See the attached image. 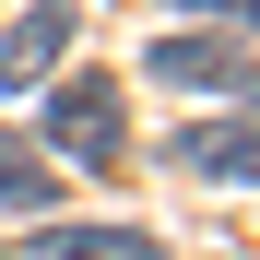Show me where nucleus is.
Segmentation results:
<instances>
[{"mask_svg":"<svg viewBox=\"0 0 260 260\" xmlns=\"http://www.w3.org/2000/svg\"><path fill=\"white\" fill-rule=\"evenodd\" d=\"M48 142H59L71 166H118V83H107V71H95V83H59Z\"/></svg>","mask_w":260,"mask_h":260,"instance_id":"obj_1","label":"nucleus"},{"mask_svg":"<svg viewBox=\"0 0 260 260\" xmlns=\"http://www.w3.org/2000/svg\"><path fill=\"white\" fill-rule=\"evenodd\" d=\"M48 166H36V142H24V130H0V201H12V213H48Z\"/></svg>","mask_w":260,"mask_h":260,"instance_id":"obj_6","label":"nucleus"},{"mask_svg":"<svg viewBox=\"0 0 260 260\" xmlns=\"http://www.w3.org/2000/svg\"><path fill=\"white\" fill-rule=\"evenodd\" d=\"M71 36H83V12H71V0H36V12H12V36H0V95H24V83H48Z\"/></svg>","mask_w":260,"mask_h":260,"instance_id":"obj_2","label":"nucleus"},{"mask_svg":"<svg viewBox=\"0 0 260 260\" xmlns=\"http://www.w3.org/2000/svg\"><path fill=\"white\" fill-rule=\"evenodd\" d=\"M154 71L178 83V95H189V83H248L237 36H154Z\"/></svg>","mask_w":260,"mask_h":260,"instance_id":"obj_4","label":"nucleus"},{"mask_svg":"<svg viewBox=\"0 0 260 260\" xmlns=\"http://www.w3.org/2000/svg\"><path fill=\"white\" fill-rule=\"evenodd\" d=\"M178 12H225V24H260V0H178Z\"/></svg>","mask_w":260,"mask_h":260,"instance_id":"obj_7","label":"nucleus"},{"mask_svg":"<svg viewBox=\"0 0 260 260\" xmlns=\"http://www.w3.org/2000/svg\"><path fill=\"white\" fill-rule=\"evenodd\" d=\"M178 166L189 178H225V189H260V130L248 118H201V130H178Z\"/></svg>","mask_w":260,"mask_h":260,"instance_id":"obj_3","label":"nucleus"},{"mask_svg":"<svg viewBox=\"0 0 260 260\" xmlns=\"http://www.w3.org/2000/svg\"><path fill=\"white\" fill-rule=\"evenodd\" d=\"M248 95H260V71H248Z\"/></svg>","mask_w":260,"mask_h":260,"instance_id":"obj_8","label":"nucleus"},{"mask_svg":"<svg viewBox=\"0 0 260 260\" xmlns=\"http://www.w3.org/2000/svg\"><path fill=\"white\" fill-rule=\"evenodd\" d=\"M48 260H166V237H142V225H48Z\"/></svg>","mask_w":260,"mask_h":260,"instance_id":"obj_5","label":"nucleus"}]
</instances>
